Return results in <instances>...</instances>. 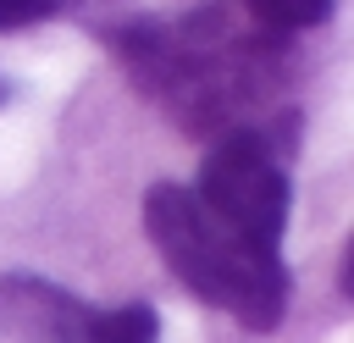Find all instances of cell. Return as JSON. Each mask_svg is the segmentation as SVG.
<instances>
[{
    "label": "cell",
    "instance_id": "1",
    "mask_svg": "<svg viewBox=\"0 0 354 343\" xmlns=\"http://www.w3.org/2000/svg\"><path fill=\"white\" fill-rule=\"evenodd\" d=\"M138 89L188 133L221 138L266 127L271 100L293 83V44L277 33H243L216 0L183 17H138L105 33Z\"/></svg>",
    "mask_w": 354,
    "mask_h": 343
},
{
    "label": "cell",
    "instance_id": "4",
    "mask_svg": "<svg viewBox=\"0 0 354 343\" xmlns=\"http://www.w3.org/2000/svg\"><path fill=\"white\" fill-rule=\"evenodd\" d=\"M88 310L94 304L33 271L0 277V343H83Z\"/></svg>",
    "mask_w": 354,
    "mask_h": 343
},
{
    "label": "cell",
    "instance_id": "5",
    "mask_svg": "<svg viewBox=\"0 0 354 343\" xmlns=\"http://www.w3.org/2000/svg\"><path fill=\"white\" fill-rule=\"evenodd\" d=\"M243 6L260 22V33H277V39L304 33V28H321L332 17V0H243Z\"/></svg>",
    "mask_w": 354,
    "mask_h": 343
},
{
    "label": "cell",
    "instance_id": "6",
    "mask_svg": "<svg viewBox=\"0 0 354 343\" xmlns=\"http://www.w3.org/2000/svg\"><path fill=\"white\" fill-rule=\"evenodd\" d=\"M66 0H0V33H17V28H33V22H50Z\"/></svg>",
    "mask_w": 354,
    "mask_h": 343
},
{
    "label": "cell",
    "instance_id": "3",
    "mask_svg": "<svg viewBox=\"0 0 354 343\" xmlns=\"http://www.w3.org/2000/svg\"><path fill=\"white\" fill-rule=\"evenodd\" d=\"M288 144H293L288 127L277 133L271 122L221 133V138H210V149L199 160V183H188L194 199L221 227H232L243 243H254L266 254H282V232H288V205H293Z\"/></svg>",
    "mask_w": 354,
    "mask_h": 343
},
{
    "label": "cell",
    "instance_id": "7",
    "mask_svg": "<svg viewBox=\"0 0 354 343\" xmlns=\"http://www.w3.org/2000/svg\"><path fill=\"white\" fill-rule=\"evenodd\" d=\"M6 100H11V83H0V105H6Z\"/></svg>",
    "mask_w": 354,
    "mask_h": 343
},
{
    "label": "cell",
    "instance_id": "2",
    "mask_svg": "<svg viewBox=\"0 0 354 343\" xmlns=\"http://www.w3.org/2000/svg\"><path fill=\"white\" fill-rule=\"evenodd\" d=\"M144 232L166 271L210 310L232 315L249 332H277L288 310V266L282 254H266L243 243L232 227H221L188 183H149L144 194Z\"/></svg>",
    "mask_w": 354,
    "mask_h": 343
}]
</instances>
